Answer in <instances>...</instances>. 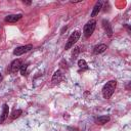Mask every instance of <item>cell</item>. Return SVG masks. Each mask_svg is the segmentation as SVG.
Returning <instances> with one entry per match:
<instances>
[{
    "instance_id": "obj_8",
    "label": "cell",
    "mask_w": 131,
    "mask_h": 131,
    "mask_svg": "<svg viewBox=\"0 0 131 131\" xmlns=\"http://www.w3.org/2000/svg\"><path fill=\"white\" fill-rule=\"evenodd\" d=\"M62 79H63V74L61 73V71H56L52 76V82L53 83H59Z\"/></svg>"
},
{
    "instance_id": "obj_15",
    "label": "cell",
    "mask_w": 131,
    "mask_h": 131,
    "mask_svg": "<svg viewBox=\"0 0 131 131\" xmlns=\"http://www.w3.org/2000/svg\"><path fill=\"white\" fill-rule=\"evenodd\" d=\"M20 115H21V111H20V110H16V111H14V112L12 113L11 118H12V119H15V118H18Z\"/></svg>"
},
{
    "instance_id": "obj_12",
    "label": "cell",
    "mask_w": 131,
    "mask_h": 131,
    "mask_svg": "<svg viewBox=\"0 0 131 131\" xmlns=\"http://www.w3.org/2000/svg\"><path fill=\"white\" fill-rule=\"evenodd\" d=\"M96 121H97L98 124H105L110 121V117L108 116H100V117L97 118Z\"/></svg>"
},
{
    "instance_id": "obj_2",
    "label": "cell",
    "mask_w": 131,
    "mask_h": 131,
    "mask_svg": "<svg viewBox=\"0 0 131 131\" xmlns=\"http://www.w3.org/2000/svg\"><path fill=\"white\" fill-rule=\"evenodd\" d=\"M95 28H96V20H95V19L89 20V21L85 25V27H84V30H83L84 36H85V37H90V36L92 35V33L94 32Z\"/></svg>"
},
{
    "instance_id": "obj_9",
    "label": "cell",
    "mask_w": 131,
    "mask_h": 131,
    "mask_svg": "<svg viewBox=\"0 0 131 131\" xmlns=\"http://www.w3.org/2000/svg\"><path fill=\"white\" fill-rule=\"evenodd\" d=\"M101 7H102V2H101V1L97 2V3L94 5V7H93V10H92V12H91V16L97 15V14L99 13V11L101 10Z\"/></svg>"
},
{
    "instance_id": "obj_16",
    "label": "cell",
    "mask_w": 131,
    "mask_h": 131,
    "mask_svg": "<svg viewBox=\"0 0 131 131\" xmlns=\"http://www.w3.org/2000/svg\"><path fill=\"white\" fill-rule=\"evenodd\" d=\"M2 81V75H1V73H0V82Z\"/></svg>"
},
{
    "instance_id": "obj_11",
    "label": "cell",
    "mask_w": 131,
    "mask_h": 131,
    "mask_svg": "<svg viewBox=\"0 0 131 131\" xmlns=\"http://www.w3.org/2000/svg\"><path fill=\"white\" fill-rule=\"evenodd\" d=\"M8 113H9V107L7 104H3V111H2V114H1V117H0V123L3 122L7 117H8Z\"/></svg>"
},
{
    "instance_id": "obj_6",
    "label": "cell",
    "mask_w": 131,
    "mask_h": 131,
    "mask_svg": "<svg viewBox=\"0 0 131 131\" xmlns=\"http://www.w3.org/2000/svg\"><path fill=\"white\" fill-rule=\"evenodd\" d=\"M102 27H103L105 33L107 34V36L111 37V36L113 35V29H112V26H111L110 21L106 20V19H103V20H102Z\"/></svg>"
},
{
    "instance_id": "obj_14",
    "label": "cell",
    "mask_w": 131,
    "mask_h": 131,
    "mask_svg": "<svg viewBox=\"0 0 131 131\" xmlns=\"http://www.w3.org/2000/svg\"><path fill=\"white\" fill-rule=\"evenodd\" d=\"M20 74H21L23 76H25V75L28 74V63L21 66V68H20Z\"/></svg>"
},
{
    "instance_id": "obj_3",
    "label": "cell",
    "mask_w": 131,
    "mask_h": 131,
    "mask_svg": "<svg viewBox=\"0 0 131 131\" xmlns=\"http://www.w3.org/2000/svg\"><path fill=\"white\" fill-rule=\"evenodd\" d=\"M80 35H81V33L79 32V31H75L74 33H72L71 34V36L69 37V39H68V41H67V44H66V49H70L71 47H73L74 46V44L78 41V39L80 38Z\"/></svg>"
},
{
    "instance_id": "obj_13",
    "label": "cell",
    "mask_w": 131,
    "mask_h": 131,
    "mask_svg": "<svg viewBox=\"0 0 131 131\" xmlns=\"http://www.w3.org/2000/svg\"><path fill=\"white\" fill-rule=\"evenodd\" d=\"M78 66L80 69H87V62L84 60V59H79L78 60Z\"/></svg>"
},
{
    "instance_id": "obj_7",
    "label": "cell",
    "mask_w": 131,
    "mask_h": 131,
    "mask_svg": "<svg viewBox=\"0 0 131 131\" xmlns=\"http://www.w3.org/2000/svg\"><path fill=\"white\" fill-rule=\"evenodd\" d=\"M21 14L18 13V14H9L5 17V21H8V23H16L17 20H19L21 18Z\"/></svg>"
},
{
    "instance_id": "obj_10",
    "label": "cell",
    "mask_w": 131,
    "mask_h": 131,
    "mask_svg": "<svg viewBox=\"0 0 131 131\" xmlns=\"http://www.w3.org/2000/svg\"><path fill=\"white\" fill-rule=\"evenodd\" d=\"M106 49V45L105 44H99V45H96L93 49V53L94 54H99V53H102L104 52Z\"/></svg>"
},
{
    "instance_id": "obj_5",
    "label": "cell",
    "mask_w": 131,
    "mask_h": 131,
    "mask_svg": "<svg viewBox=\"0 0 131 131\" xmlns=\"http://www.w3.org/2000/svg\"><path fill=\"white\" fill-rule=\"evenodd\" d=\"M21 66H23L21 59H14V60L10 63V66H9V72L12 73V74H13V73H16L17 71L20 70Z\"/></svg>"
},
{
    "instance_id": "obj_4",
    "label": "cell",
    "mask_w": 131,
    "mask_h": 131,
    "mask_svg": "<svg viewBox=\"0 0 131 131\" xmlns=\"http://www.w3.org/2000/svg\"><path fill=\"white\" fill-rule=\"evenodd\" d=\"M31 49H33V45L31 44H28V45H24V46H19V47H16L14 50H13V54L18 56V55H21L28 51H30Z\"/></svg>"
},
{
    "instance_id": "obj_1",
    "label": "cell",
    "mask_w": 131,
    "mask_h": 131,
    "mask_svg": "<svg viewBox=\"0 0 131 131\" xmlns=\"http://www.w3.org/2000/svg\"><path fill=\"white\" fill-rule=\"evenodd\" d=\"M116 86H117V81L116 80L108 81L103 86V88H102V95H103V97L104 98H110L113 95V93H114V91L116 89Z\"/></svg>"
}]
</instances>
